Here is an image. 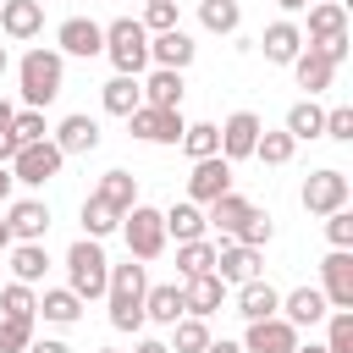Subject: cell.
I'll return each instance as SVG.
<instances>
[{"instance_id": "277c9868", "label": "cell", "mask_w": 353, "mask_h": 353, "mask_svg": "<svg viewBox=\"0 0 353 353\" xmlns=\"http://www.w3.org/2000/svg\"><path fill=\"white\" fill-rule=\"evenodd\" d=\"M105 55H110L116 77H138V72L149 66V33H143V22L116 17V22L105 28Z\"/></svg>"}, {"instance_id": "8992f818", "label": "cell", "mask_w": 353, "mask_h": 353, "mask_svg": "<svg viewBox=\"0 0 353 353\" xmlns=\"http://www.w3.org/2000/svg\"><path fill=\"white\" fill-rule=\"evenodd\" d=\"M61 165H66V154L44 138V143H22L17 154H11V182H28V188H44L50 176H61Z\"/></svg>"}, {"instance_id": "7a4b0ae2", "label": "cell", "mask_w": 353, "mask_h": 353, "mask_svg": "<svg viewBox=\"0 0 353 353\" xmlns=\"http://www.w3.org/2000/svg\"><path fill=\"white\" fill-rule=\"evenodd\" d=\"M61 72H66V66H61V50H44V44H39V50H28V55L17 61L22 105H28V110H44V105L61 94Z\"/></svg>"}, {"instance_id": "1f68e13d", "label": "cell", "mask_w": 353, "mask_h": 353, "mask_svg": "<svg viewBox=\"0 0 353 353\" xmlns=\"http://www.w3.org/2000/svg\"><path fill=\"white\" fill-rule=\"evenodd\" d=\"M116 226H121V210H116V204H105L99 193H88V199H83V232L99 243V237H110Z\"/></svg>"}, {"instance_id": "7bdbcfd3", "label": "cell", "mask_w": 353, "mask_h": 353, "mask_svg": "<svg viewBox=\"0 0 353 353\" xmlns=\"http://www.w3.org/2000/svg\"><path fill=\"white\" fill-rule=\"evenodd\" d=\"M28 342H33V320L0 314V353H28Z\"/></svg>"}, {"instance_id": "db71d44e", "label": "cell", "mask_w": 353, "mask_h": 353, "mask_svg": "<svg viewBox=\"0 0 353 353\" xmlns=\"http://www.w3.org/2000/svg\"><path fill=\"white\" fill-rule=\"evenodd\" d=\"M11 243H17V237H11V226H6V221H0V254H6V248H11Z\"/></svg>"}, {"instance_id": "f35d334b", "label": "cell", "mask_w": 353, "mask_h": 353, "mask_svg": "<svg viewBox=\"0 0 353 353\" xmlns=\"http://www.w3.org/2000/svg\"><path fill=\"white\" fill-rule=\"evenodd\" d=\"M0 314H11V320H33V314H39V298H33V287H22V281H6V292H0Z\"/></svg>"}, {"instance_id": "603a6c76", "label": "cell", "mask_w": 353, "mask_h": 353, "mask_svg": "<svg viewBox=\"0 0 353 353\" xmlns=\"http://www.w3.org/2000/svg\"><path fill=\"white\" fill-rule=\"evenodd\" d=\"M259 44H265V61L292 66V61H298V50H303V28H298V22H270Z\"/></svg>"}, {"instance_id": "ac0fdd59", "label": "cell", "mask_w": 353, "mask_h": 353, "mask_svg": "<svg viewBox=\"0 0 353 353\" xmlns=\"http://www.w3.org/2000/svg\"><path fill=\"white\" fill-rule=\"evenodd\" d=\"M226 303V281L215 276V270H204V276H193V281H182V309L193 314V320H204V314H215Z\"/></svg>"}, {"instance_id": "681fc988", "label": "cell", "mask_w": 353, "mask_h": 353, "mask_svg": "<svg viewBox=\"0 0 353 353\" xmlns=\"http://www.w3.org/2000/svg\"><path fill=\"white\" fill-rule=\"evenodd\" d=\"M28 353H72L66 342H28Z\"/></svg>"}, {"instance_id": "d6986e66", "label": "cell", "mask_w": 353, "mask_h": 353, "mask_svg": "<svg viewBox=\"0 0 353 353\" xmlns=\"http://www.w3.org/2000/svg\"><path fill=\"white\" fill-rule=\"evenodd\" d=\"M6 226H11L17 243H39V237L50 232V204H39V199H17V204L6 210Z\"/></svg>"}, {"instance_id": "3957f363", "label": "cell", "mask_w": 353, "mask_h": 353, "mask_svg": "<svg viewBox=\"0 0 353 353\" xmlns=\"http://www.w3.org/2000/svg\"><path fill=\"white\" fill-rule=\"evenodd\" d=\"M66 292H77L83 303L88 298H105V287H110V259H105V248L94 243V237H77L72 248H66Z\"/></svg>"}, {"instance_id": "cb8c5ba5", "label": "cell", "mask_w": 353, "mask_h": 353, "mask_svg": "<svg viewBox=\"0 0 353 353\" xmlns=\"http://www.w3.org/2000/svg\"><path fill=\"white\" fill-rule=\"evenodd\" d=\"M138 88H143V105L149 110H182V72H160L154 66Z\"/></svg>"}, {"instance_id": "e575fe53", "label": "cell", "mask_w": 353, "mask_h": 353, "mask_svg": "<svg viewBox=\"0 0 353 353\" xmlns=\"http://www.w3.org/2000/svg\"><path fill=\"white\" fill-rule=\"evenodd\" d=\"M39 314H44V320H55V325H72V320L83 314V298H77V292H66V287H55V292H44V298H39Z\"/></svg>"}, {"instance_id": "7c38bea8", "label": "cell", "mask_w": 353, "mask_h": 353, "mask_svg": "<svg viewBox=\"0 0 353 353\" xmlns=\"http://www.w3.org/2000/svg\"><path fill=\"white\" fill-rule=\"evenodd\" d=\"M259 116L254 110H232L226 116V127H221V160H248L254 154V143H259Z\"/></svg>"}, {"instance_id": "30bf717a", "label": "cell", "mask_w": 353, "mask_h": 353, "mask_svg": "<svg viewBox=\"0 0 353 353\" xmlns=\"http://www.w3.org/2000/svg\"><path fill=\"white\" fill-rule=\"evenodd\" d=\"M320 281H325L320 292L331 309H353V248H331L320 259Z\"/></svg>"}, {"instance_id": "816d5d0a", "label": "cell", "mask_w": 353, "mask_h": 353, "mask_svg": "<svg viewBox=\"0 0 353 353\" xmlns=\"http://www.w3.org/2000/svg\"><path fill=\"white\" fill-rule=\"evenodd\" d=\"M11 188H17V182H11V165H0V204L11 199Z\"/></svg>"}, {"instance_id": "52a82bcc", "label": "cell", "mask_w": 353, "mask_h": 353, "mask_svg": "<svg viewBox=\"0 0 353 353\" xmlns=\"http://www.w3.org/2000/svg\"><path fill=\"white\" fill-rule=\"evenodd\" d=\"M127 127H132V138H143V143H182V132H188L182 110H149V105H138V110L127 116Z\"/></svg>"}, {"instance_id": "7402d4cb", "label": "cell", "mask_w": 353, "mask_h": 353, "mask_svg": "<svg viewBox=\"0 0 353 353\" xmlns=\"http://www.w3.org/2000/svg\"><path fill=\"white\" fill-rule=\"evenodd\" d=\"M347 33V6L342 0H314L309 6V44H325V39H342Z\"/></svg>"}, {"instance_id": "b9f144b4", "label": "cell", "mask_w": 353, "mask_h": 353, "mask_svg": "<svg viewBox=\"0 0 353 353\" xmlns=\"http://www.w3.org/2000/svg\"><path fill=\"white\" fill-rule=\"evenodd\" d=\"M292 138L287 132H259V143H254V160H265V165H287L292 160Z\"/></svg>"}, {"instance_id": "d590c367", "label": "cell", "mask_w": 353, "mask_h": 353, "mask_svg": "<svg viewBox=\"0 0 353 353\" xmlns=\"http://www.w3.org/2000/svg\"><path fill=\"white\" fill-rule=\"evenodd\" d=\"M204 347H210V325L193 320V314H182L171 325V353H204Z\"/></svg>"}, {"instance_id": "5bb4252c", "label": "cell", "mask_w": 353, "mask_h": 353, "mask_svg": "<svg viewBox=\"0 0 353 353\" xmlns=\"http://www.w3.org/2000/svg\"><path fill=\"white\" fill-rule=\"evenodd\" d=\"M292 331H303V325H320L325 314H331V303H325V292L320 287H298V292H287L281 298V309H276Z\"/></svg>"}, {"instance_id": "83f0119b", "label": "cell", "mask_w": 353, "mask_h": 353, "mask_svg": "<svg viewBox=\"0 0 353 353\" xmlns=\"http://www.w3.org/2000/svg\"><path fill=\"white\" fill-rule=\"evenodd\" d=\"M160 221H165V237H176V243L204 237V210L199 204H171V210H160Z\"/></svg>"}, {"instance_id": "f5cc1de1", "label": "cell", "mask_w": 353, "mask_h": 353, "mask_svg": "<svg viewBox=\"0 0 353 353\" xmlns=\"http://www.w3.org/2000/svg\"><path fill=\"white\" fill-rule=\"evenodd\" d=\"M132 353H171V347H165V342H154V336H149V342H138V347H132Z\"/></svg>"}, {"instance_id": "8fae6325", "label": "cell", "mask_w": 353, "mask_h": 353, "mask_svg": "<svg viewBox=\"0 0 353 353\" xmlns=\"http://www.w3.org/2000/svg\"><path fill=\"white\" fill-rule=\"evenodd\" d=\"M55 44H61V55H83V61H94V55H105V28L88 22V17H66V22L55 28Z\"/></svg>"}, {"instance_id": "5b68a950", "label": "cell", "mask_w": 353, "mask_h": 353, "mask_svg": "<svg viewBox=\"0 0 353 353\" xmlns=\"http://www.w3.org/2000/svg\"><path fill=\"white\" fill-rule=\"evenodd\" d=\"M121 237H127V254H132V259H160V248H165V221H160V210L132 204V210L121 215Z\"/></svg>"}, {"instance_id": "d4e9b609", "label": "cell", "mask_w": 353, "mask_h": 353, "mask_svg": "<svg viewBox=\"0 0 353 353\" xmlns=\"http://www.w3.org/2000/svg\"><path fill=\"white\" fill-rule=\"evenodd\" d=\"M248 210H254V204H248L243 193H221L215 204H204V226H215L221 237H237V226L248 221Z\"/></svg>"}, {"instance_id": "ba28073f", "label": "cell", "mask_w": 353, "mask_h": 353, "mask_svg": "<svg viewBox=\"0 0 353 353\" xmlns=\"http://www.w3.org/2000/svg\"><path fill=\"white\" fill-rule=\"evenodd\" d=\"M221 193H232V160H221V154L193 160V176H188V204H215Z\"/></svg>"}, {"instance_id": "f907efd6", "label": "cell", "mask_w": 353, "mask_h": 353, "mask_svg": "<svg viewBox=\"0 0 353 353\" xmlns=\"http://www.w3.org/2000/svg\"><path fill=\"white\" fill-rule=\"evenodd\" d=\"M204 353H243V342H226V336H221V342H210Z\"/></svg>"}, {"instance_id": "6f0895ef", "label": "cell", "mask_w": 353, "mask_h": 353, "mask_svg": "<svg viewBox=\"0 0 353 353\" xmlns=\"http://www.w3.org/2000/svg\"><path fill=\"white\" fill-rule=\"evenodd\" d=\"M6 66H11V55H6V44H0V72H6Z\"/></svg>"}, {"instance_id": "7dc6e473", "label": "cell", "mask_w": 353, "mask_h": 353, "mask_svg": "<svg viewBox=\"0 0 353 353\" xmlns=\"http://www.w3.org/2000/svg\"><path fill=\"white\" fill-rule=\"evenodd\" d=\"M325 138H336V143H347L353 138V110L347 105H336V110H325V127H320Z\"/></svg>"}, {"instance_id": "9c48e42d", "label": "cell", "mask_w": 353, "mask_h": 353, "mask_svg": "<svg viewBox=\"0 0 353 353\" xmlns=\"http://www.w3.org/2000/svg\"><path fill=\"white\" fill-rule=\"evenodd\" d=\"M303 210H309V215H331V210H347V176H342L336 165L314 171V176L303 182Z\"/></svg>"}, {"instance_id": "680465c9", "label": "cell", "mask_w": 353, "mask_h": 353, "mask_svg": "<svg viewBox=\"0 0 353 353\" xmlns=\"http://www.w3.org/2000/svg\"><path fill=\"white\" fill-rule=\"evenodd\" d=\"M99 353H116V347H99Z\"/></svg>"}, {"instance_id": "2e32d148", "label": "cell", "mask_w": 353, "mask_h": 353, "mask_svg": "<svg viewBox=\"0 0 353 353\" xmlns=\"http://www.w3.org/2000/svg\"><path fill=\"white\" fill-rule=\"evenodd\" d=\"M292 347H298V331H292L281 314L254 320V325H248V336H243V353H292Z\"/></svg>"}, {"instance_id": "f6af8a7d", "label": "cell", "mask_w": 353, "mask_h": 353, "mask_svg": "<svg viewBox=\"0 0 353 353\" xmlns=\"http://www.w3.org/2000/svg\"><path fill=\"white\" fill-rule=\"evenodd\" d=\"M171 28H176V0H149L143 33H171Z\"/></svg>"}, {"instance_id": "4dcf8cb0", "label": "cell", "mask_w": 353, "mask_h": 353, "mask_svg": "<svg viewBox=\"0 0 353 353\" xmlns=\"http://www.w3.org/2000/svg\"><path fill=\"white\" fill-rule=\"evenodd\" d=\"M320 127H325V110H320L314 99H298V105L287 110V127H281V132H287L292 143H303V138H320Z\"/></svg>"}, {"instance_id": "f546056e", "label": "cell", "mask_w": 353, "mask_h": 353, "mask_svg": "<svg viewBox=\"0 0 353 353\" xmlns=\"http://www.w3.org/2000/svg\"><path fill=\"white\" fill-rule=\"evenodd\" d=\"M99 105H105L110 116H132V110L143 105V88H138V77H110V83L99 88Z\"/></svg>"}, {"instance_id": "ab89813d", "label": "cell", "mask_w": 353, "mask_h": 353, "mask_svg": "<svg viewBox=\"0 0 353 353\" xmlns=\"http://www.w3.org/2000/svg\"><path fill=\"white\" fill-rule=\"evenodd\" d=\"M325 320V353H353V309H331Z\"/></svg>"}, {"instance_id": "ee69618b", "label": "cell", "mask_w": 353, "mask_h": 353, "mask_svg": "<svg viewBox=\"0 0 353 353\" xmlns=\"http://www.w3.org/2000/svg\"><path fill=\"white\" fill-rule=\"evenodd\" d=\"M270 232H276V226H270V215H259V210H248V221L237 226V243H243V248H259V254H265V243H270Z\"/></svg>"}, {"instance_id": "4fadbf2b", "label": "cell", "mask_w": 353, "mask_h": 353, "mask_svg": "<svg viewBox=\"0 0 353 353\" xmlns=\"http://www.w3.org/2000/svg\"><path fill=\"white\" fill-rule=\"evenodd\" d=\"M259 265H265V254H259V248H243V243H221V248H215V276H221L226 287H232V281H237V287H243V281H254V276H259Z\"/></svg>"}, {"instance_id": "ffe728a7", "label": "cell", "mask_w": 353, "mask_h": 353, "mask_svg": "<svg viewBox=\"0 0 353 353\" xmlns=\"http://www.w3.org/2000/svg\"><path fill=\"white\" fill-rule=\"evenodd\" d=\"M50 143H55L61 154H94V149H99V121H94V116H66Z\"/></svg>"}, {"instance_id": "484cf974", "label": "cell", "mask_w": 353, "mask_h": 353, "mask_svg": "<svg viewBox=\"0 0 353 353\" xmlns=\"http://www.w3.org/2000/svg\"><path fill=\"white\" fill-rule=\"evenodd\" d=\"M292 77H298V88L314 99V94H325V88H331L336 66H331L325 55H314V50H298V61H292Z\"/></svg>"}, {"instance_id": "e0dca14e", "label": "cell", "mask_w": 353, "mask_h": 353, "mask_svg": "<svg viewBox=\"0 0 353 353\" xmlns=\"http://www.w3.org/2000/svg\"><path fill=\"white\" fill-rule=\"evenodd\" d=\"M149 61H154L160 72H188V66H193V39H188L182 28L149 33Z\"/></svg>"}, {"instance_id": "f1b7e54d", "label": "cell", "mask_w": 353, "mask_h": 353, "mask_svg": "<svg viewBox=\"0 0 353 353\" xmlns=\"http://www.w3.org/2000/svg\"><path fill=\"white\" fill-rule=\"evenodd\" d=\"M44 270H50V254H44V243H11V276H17L22 287L44 281Z\"/></svg>"}, {"instance_id": "11a10c76", "label": "cell", "mask_w": 353, "mask_h": 353, "mask_svg": "<svg viewBox=\"0 0 353 353\" xmlns=\"http://www.w3.org/2000/svg\"><path fill=\"white\" fill-rule=\"evenodd\" d=\"M292 353H325V342H298Z\"/></svg>"}, {"instance_id": "4316f807", "label": "cell", "mask_w": 353, "mask_h": 353, "mask_svg": "<svg viewBox=\"0 0 353 353\" xmlns=\"http://www.w3.org/2000/svg\"><path fill=\"white\" fill-rule=\"evenodd\" d=\"M182 314H188V309H182V287H176V281L143 292V320H154V325H176Z\"/></svg>"}, {"instance_id": "836d02e7", "label": "cell", "mask_w": 353, "mask_h": 353, "mask_svg": "<svg viewBox=\"0 0 353 353\" xmlns=\"http://www.w3.org/2000/svg\"><path fill=\"white\" fill-rule=\"evenodd\" d=\"M94 193H99V199H105V204H116V210H121V215H127V210H132V204H138V182H132V171H105V176H99V188H94Z\"/></svg>"}, {"instance_id": "6da1fadb", "label": "cell", "mask_w": 353, "mask_h": 353, "mask_svg": "<svg viewBox=\"0 0 353 353\" xmlns=\"http://www.w3.org/2000/svg\"><path fill=\"white\" fill-rule=\"evenodd\" d=\"M143 292H149V276L143 265H110V287H105V303H110V325L116 331H138L143 325Z\"/></svg>"}, {"instance_id": "8d00e7d4", "label": "cell", "mask_w": 353, "mask_h": 353, "mask_svg": "<svg viewBox=\"0 0 353 353\" xmlns=\"http://www.w3.org/2000/svg\"><path fill=\"white\" fill-rule=\"evenodd\" d=\"M199 22L210 33H237L243 11H237V0H199Z\"/></svg>"}, {"instance_id": "74e56055", "label": "cell", "mask_w": 353, "mask_h": 353, "mask_svg": "<svg viewBox=\"0 0 353 353\" xmlns=\"http://www.w3.org/2000/svg\"><path fill=\"white\" fill-rule=\"evenodd\" d=\"M182 149H188L193 160H210V154H221V127H215V121H193V127L182 132Z\"/></svg>"}, {"instance_id": "9a60e30c", "label": "cell", "mask_w": 353, "mask_h": 353, "mask_svg": "<svg viewBox=\"0 0 353 353\" xmlns=\"http://www.w3.org/2000/svg\"><path fill=\"white\" fill-rule=\"evenodd\" d=\"M0 33L6 39H39L44 33V6L39 0H0Z\"/></svg>"}, {"instance_id": "60d3db41", "label": "cell", "mask_w": 353, "mask_h": 353, "mask_svg": "<svg viewBox=\"0 0 353 353\" xmlns=\"http://www.w3.org/2000/svg\"><path fill=\"white\" fill-rule=\"evenodd\" d=\"M11 138H17V149H22V143H44V138H50L44 110H17V116H11Z\"/></svg>"}, {"instance_id": "c3c4849f", "label": "cell", "mask_w": 353, "mask_h": 353, "mask_svg": "<svg viewBox=\"0 0 353 353\" xmlns=\"http://www.w3.org/2000/svg\"><path fill=\"white\" fill-rule=\"evenodd\" d=\"M11 116H17V105H11V99H0V165H11V154H17V138H11Z\"/></svg>"}, {"instance_id": "9f6ffc18", "label": "cell", "mask_w": 353, "mask_h": 353, "mask_svg": "<svg viewBox=\"0 0 353 353\" xmlns=\"http://www.w3.org/2000/svg\"><path fill=\"white\" fill-rule=\"evenodd\" d=\"M276 6H281V11H303L309 0H276Z\"/></svg>"}, {"instance_id": "bcb514c9", "label": "cell", "mask_w": 353, "mask_h": 353, "mask_svg": "<svg viewBox=\"0 0 353 353\" xmlns=\"http://www.w3.org/2000/svg\"><path fill=\"white\" fill-rule=\"evenodd\" d=\"M325 237H331V248H353V210H331L325 215Z\"/></svg>"}, {"instance_id": "d6a6232c", "label": "cell", "mask_w": 353, "mask_h": 353, "mask_svg": "<svg viewBox=\"0 0 353 353\" xmlns=\"http://www.w3.org/2000/svg\"><path fill=\"white\" fill-rule=\"evenodd\" d=\"M204 270H215V243H210V237H199V243H176V276L193 281V276H204Z\"/></svg>"}, {"instance_id": "44dd1931", "label": "cell", "mask_w": 353, "mask_h": 353, "mask_svg": "<svg viewBox=\"0 0 353 353\" xmlns=\"http://www.w3.org/2000/svg\"><path fill=\"white\" fill-rule=\"evenodd\" d=\"M276 309H281V292H276L265 276H254V281H243V287H237V314H243L248 325H254V320H270Z\"/></svg>"}]
</instances>
